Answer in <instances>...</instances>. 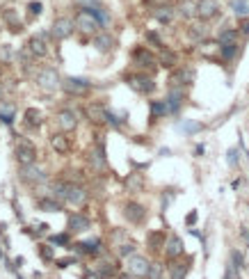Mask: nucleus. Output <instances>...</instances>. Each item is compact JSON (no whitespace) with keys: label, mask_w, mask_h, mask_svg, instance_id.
I'll use <instances>...</instances> for the list:
<instances>
[{"label":"nucleus","mask_w":249,"mask_h":279,"mask_svg":"<svg viewBox=\"0 0 249 279\" xmlns=\"http://www.w3.org/2000/svg\"><path fill=\"white\" fill-rule=\"evenodd\" d=\"M229 163H231V167H235V163H238V151L235 149L229 151Z\"/></svg>","instance_id":"obj_46"},{"label":"nucleus","mask_w":249,"mask_h":279,"mask_svg":"<svg viewBox=\"0 0 249 279\" xmlns=\"http://www.w3.org/2000/svg\"><path fill=\"white\" fill-rule=\"evenodd\" d=\"M219 55L224 57V60H235L238 57V44H229V46H222Z\"/></svg>","instance_id":"obj_33"},{"label":"nucleus","mask_w":249,"mask_h":279,"mask_svg":"<svg viewBox=\"0 0 249 279\" xmlns=\"http://www.w3.org/2000/svg\"><path fill=\"white\" fill-rule=\"evenodd\" d=\"M19 174H21V179H23L28 185H46V183H48V172H46L44 167H39L37 163L21 165Z\"/></svg>","instance_id":"obj_1"},{"label":"nucleus","mask_w":249,"mask_h":279,"mask_svg":"<svg viewBox=\"0 0 249 279\" xmlns=\"http://www.w3.org/2000/svg\"><path fill=\"white\" fill-rule=\"evenodd\" d=\"M94 16H96V19H99L101 28H108V25L112 23V16L108 14V10H105V7H101V10H96V12H94Z\"/></svg>","instance_id":"obj_34"},{"label":"nucleus","mask_w":249,"mask_h":279,"mask_svg":"<svg viewBox=\"0 0 249 279\" xmlns=\"http://www.w3.org/2000/svg\"><path fill=\"white\" fill-rule=\"evenodd\" d=\"M201 128H204V124H201V121L185 119V121H181V124H179V133H183V135H195V133H199Z\"/></svg>","instance_id":"obj_23"},{"label":"nucleus","mask_w":249,"mask_h":279,"mask_svg":"<svg viewBox=\"0 0 249 279\" xmlns=\"http://www.w3.org/2000/svg\"><path fill=\"white\" fill-rule=\"evenodd\" d=\"M174 16H176V12H174V7H170V5H160L153 10V19L160 21V23H172Z\"/></svg>","instance_id":"obj_22"},{"label":"nucleus","mask_w":249,"mask_h":279,"mask_svg":"<svg viewBox=\"0 0 249 279\" xmlns=\"http://www.w3.org/2000/svg\"><path fill=\"white\" fill-rule=\"evenodd\" d=\"M28 50H30V55H35V57H46V55H48V41H46V37L32 35L30 39H28Z\"/></svg>","instance_id":"obj_15"},{"label":"nucleus","mask_w":249,"mask_h":279,"mask_svg":"<svg viewBox=\"0 0 249 279\" xmlns=\"http://www.w3.org/2000/svg\"><path fill=\"white\" fill-rule=\"evenodd\" d=\"M64 201L66 204H73V206L87 204V190L75 185V183H69V190H66V194H64Z\"/></svg>","instance_id":"obj_14"},{"label":"nucleus","mask_w":249,"mask_h":279,"mask_svg":"<svg viewBox=\"0 0 249 279\" xmlns=\"http://www.w3.org/2000/svg\"><path fill=\"white\" fill-rule=\"evenodd\" d=\"M164 240H167V238H164V236L160 234V231H153V234L149 236V245H151L153 249H155V247H160V245H162Z\"/></svg>","instance_id":"obj_37"},{"label":"nucleus","mask_w":249,"mask_h":279,"mask_svg":"<svg viewBox=\"0 0 249 279\" xmlns=\"http://www.w3.org/2000/svg\"><path fill=\"white\" fill-rule=\"evenodd\" d=\"M14 115H16V108L12 103H3V105H0V119L5 121V124H12Z\"/></svg>","instance_id":"obj_29"},{"label":"nucleus","mask_w":249,"mask_h":279,"mask_svg":"<svg viewBox=\"0 0 249 279\" xmlns=\"http://www.w3.org/2000/svg\"><path fill=\"white\" fill-rule=\"evenodd\" d=\"M25 124L32 126V128H39L41 126V112L37 108H28L25 110Z\"/></svg>","instance_id":"obj_26"},{"label":"nucleus","mask_w":249,"mask_h":279,"mask_svg":"<svg viewBox=\"0 0 249 279\" xmlns=\"http://www.w3.org/2000/svg\"><path fill=\"white\" fill-rule=\"evenodd\" d=\"M185 222H188V227H190V225H195V222H197V213H195V211L188 215V220H185Z\"/></svg>","instance_id":"obj_47"},{"label":"nucleus","mask_w":249,"mask_h":279,"mask_svg":"<svg viewBox=\"0 0 249 279\" xmlns=\"http://www.w3.org/2000/svg\"><path fill=\"white\" fill-rule=\"evenodd\" d=\"M188 274V265L185 263H172L170 265V279H185Z\"/></svg>","instance_id":"obj_30"},{"label":"nucleus","mask_w":249,"mask_h":279,"mask_svg":"<svg viewBox=\"0 0 249 279\" xmlns=\"http://www.w3.org/2000/svg\"><path fill=\"white\" fill-rule=\"evenodd\" d=\"M240 32L238 30H224V32H219L217 37V44L219 46H229V44H235V39H238Z\"/></svg>","instance_id":"obj_27"},{"label":"nucleus","mask_w":249,"mask_h":279,"mask_svg":"<svg viewBox=\"0 0 249 279\" xmlns=\"http://www.w3.org/2000/svg\"><path fill=\"white\" fill-rule=\"evenodd\" d=\"M164 101H167V105H170L172 115H176V112L181 110V105H183V101H185V92L181 90V87H174V90L167 94V99H164Z\"/></svg>","instance_id":"obj_18"},{"label":"nucleus","mask_w":249,"mask_h":279,"mask_svg":"<svg viewBox=\"0 0 249 279\" xmlns=\"http://www.w3.org/2000/svg\"><path fill=\"white\" fill-rule=\"evenodd\" d=\"M50 243H53V245H69V234H55V236H50Z\"/></svg>","instance_id":"obj_40"},{"label":"nucleus","mask_w":249,"mask_h":279,"mask_svg":"<svg viewBox=\"0 0 249 279\" xmlns=\"http://www.w3.org/2000/svg\"><path fill=\"white\" fill-rule=\"evenodd\" d=\"M174 62H176L174 53H164V55H162V64H164V66H174Z\"/></svg>","instance_id":"obj_42"},{"label":"nucleus","mask_w":249,"mask_h":279,"mask_svg":"<svg viewBox=\"0 0 249 279\" xmlns=\"http://www.w3.org/2000/svg\"><path fill=\"white\" fill-rule=\"evenodd\" d=\"M162 277V265L160 263H153L149 270V274H146V279H160Z\"/></svg>","instance_id":"obj_39"},{"label":"nucleus","mask_w":249,"mask_h":279,"mask_svg":"<svg viewBox=\"0 0 249 279\" xmlns=\"http://www.w3.org/2000/svg\"><path fill=\"white\" fill-rule=\"evenodd\" d=\"M133 62L140 69H155V55L149 48H142V46L133 48Z\"/></svg>","instance_id":"obj_10"},{"label":"nucleus","mask_w":249,"mask_h":279,"mask_svg":"<svg viewBox=\"0 0 249 279\" xmlns=\"http://www.w3.org/2000/svg\"><path fill=\"white\" fill-rule=\"evenodd\" d=\"M75 5L80 7V10H87V12H96L101 10V0H75Z\"/></svg>","instance_id":"obj_32"},{"label":"nucleus","mask_w":249,"mask_h":279,"mask_svg":"<svg viewBox=\"0 0 249 279\" xmlns=\"http://www.w3.org/2000/svg\"><path fill=\"white\" fill-rule=\"evenodd\" d=\"M90 227H92V222H90L87 215L75 213V215H71V218H69V231H71V234H82V231H87Z\"/></svg>","instance_id":"obj_17"},{"label":"nucleus","mask_w":249,"mask_h":279,"mask_svg":"<svg viewBox=\"0 0 249 279\" xmlns=\"http://www.w3.org/2000/svg\"><path fill=\"white\" fill-rule=\"evenodd\" d=\"M231 5H233V10L238 12L240 16H249V5L244 0H231Z\"/></svg>","instance_id":"obj_35"},{"label":"nucleus","mask_w":249,"mask_h":279,"mask_svg":"<svg viewBox=\"0 0 249 279\" xmlns=\"http://www.w3.org/2000/svg\"><path fill=\"white\" fill-rule=\"evenodd\" d=\"M99 28H101V23L94 16V12H87V10L78 12V16H75V30H80L82 35H96Z\"/></svg>","instance_id":"obj_2"},{"label":"nucleus","mask_w":249,"mask_h":279,"mask_svg":"<svg viewBox=\"0 0 249 279\" xmlns=\"http://www.w3.org/2000/svg\"><path fill=\"white\" fill-rule=\"evenodd\" d=\"M37 208L39 211H48V213H57V211H62V204L57 201V197H53V199H39L37 201Z\"/></svg>","instance_id":"obj_24"},{"label":"nucleus","mask_w":249,"mask_h":279,"mask_svg":"<svg viewBox=\"0 0 249 279\" xmlns=\"http://www.w3.org/2000/svg\"><path fill=\"white\" fill-rule=\"evenodd\" d=\"M57 126L62 128V133H71L78 128V115L71 108H64L57 112Z\"/></svg>","instance_id":"obj_11"},{"label":"nucleus","mask_w":249,"mask_h":279,"mask_svg":"<svg viewBox=\"0 0 249 279\" xmlns=\"http://www.w3.org/2000/svg\"><path fill=\"white\" fill-rule=\"evenodd\" d=\"M0 76H3V64H0Z\"/></svg>","instance_id":"obj_49"},{"label":"nucleus","mask_w":249,"mask_h":279,"mask_svg":"<svg viewBox=\"0 0 249 279\" xmlns=\"http://www.w3.org/2000/svg\"><path fill=\"white\" fill-rule=\"evenodd\" d=\"M151 115L153 117L170 115V105H167V101H153V103H151Z\"/></svg>","instance_id":"obj_28"},{"label":"nucleus","mask_w":249,"mask_h":279,"mask_svg":"<svg viewBox=\"0 0 249 279\" xmlns=\"http://www.w3.org/2000/svg\"><path fill=\"white\" fill-rule=\"evenodd\" d=\"M126 83H128L137 94H151V92H155V83H153V78H149V76H142V74L128 76Z\"/></svg>","instance_id":"obj_7"},{"label":"nucleus","mask_w":249,"mask_h":279,"mask_svg":"<svg viewBox=\"0 0 249 279\" xmlns=\"http://www.w3.org/2000/svg\"><path fill=\"white\" fill-rule=\"evenodd\" d=\"M73 30H75V21L69 19V16H60V19H55L53 28H50V37L62 41V39H69L73 35Z\"/></svg>","instance_id":"obj_4"},{"label":"nucleus","mask_w":249,"mask_h":279,"mask_svg":"<svg viewBox=\"0 0 249 279\" xmlns=\"http://www.w3.org/2000/svg\"><path fill=\"white\" fill-rule=\"evenodd\" d=\"M195 80V71L192 69H181V71H176L174 76L170 78V83L172 85H176V87H185V85H190Z\"/></svg>","instance_id":"obj_19"},{"label":"nucleus","mask_w":249,"mask_h":279,"mask_svg":"<svg viewBox=\"0 0 249 279\" xmlns=\"http://www.w3.org/2000/svg\"><path fill=\"white\" fill-rule=\"evenodd\" d=\"M179 12H181V16H185V19H195V16H197V5L185 0V3H181Z\"/></svg>","instance_id":"obj_31"},{"label":"nucleus","mask_w":249,"mask_h":279,"mask_svg":"<svg viewBox=\"0 0 249 279\" xmlns=\"http://www.w3.org/2000/svg\"><path fill=\"white\" fill-rule=\"evenodd\" d=\"M231 261H233V263L242 270V254H240V252H233V254H231Z\"/></svg>","instance_id":"obj_44"},{"label":"nucleus","mask_w":249,"mask_h":279,"mask_svg":"<svg viewBox=\"0 0 249 279\" xmlns=\"http://www.w3.org/2000/svg\"><path fill=\"white\" fill-rule=\"evenodd\" d=\"M41 10H44V5H41L39 0H32L30 5H28V12H30L32 16H35V14H41Z\"/></svg>","instance_id":"obj_41"},{"label":"nucleus","mask_w":249,"mask_h":279,"mask_svg":"<svg viewBox=\"0 0 249 279\" xmlns=\"http://www.w3.org/2000/svg\"><path fill=\"white\" fill-rule=\"evenodd\" d=\"M149 270H151L149 259H144V256H140V254L128 256V272L133 274V277H146Z\"/></svg>","instance_id":"obj_9"},{"label":"nucleus","mask_w":249,"mask_h":279,"mask_svg":"<svg viewBox=\"0 0 249 279\" xmlns=\"http://www.w3.org/2000/svg\"><path fill=\"white\" fill-rule=\"evenodd\" d=\"M164 249H167V256H170V259H179L185 252L183 240H181L179 236H170V238L164 240Z\"/></svg>","instance_id":"obj_16"},{"label":"nucleus","mask_w":249,"mask_h":279,"mask_svg":"<svg viewBox=\"0 0 249 279\" xmlns=\"http://www.w3.org/2000/svg\"><path fill=\"white\" fill-rule=\"evenodd\" d=\"M14 154H16V160H19L21 165H32L37 163V149L35 145H32L30 140H16V147H14Z\"/></svg>","instance_id":"obj_3"},{"label":"nucleus","mask_w":249,"mask_h":279,"mask_svg":"<svg viewBox=\"0 0 249 279\" xmlns=\"http://www.w3.org/2000/svg\"><path fill=\"white\" fill-rule=\"evenodd\" d=\"M146 39H149L153 46H158V48H162V41L158 39V35H155V32H146Z\"/></svg>","instance_id":"obj_43"},{"label":"nucleus","mask_w":249,"mask_h":279,"mask_svg":"<svg viewBox=\"0 0 249 279\" xmlns=\"http://www.w3.org/2000/svg\"><path fill=\"white\" fill-rule=\"evenodd\" d=\"M94 46L99 50H110L115 46V39H112V35H108V32H101V35L94 37Z\"/></svg>","instance_id":"obj_25"},{"label":"nucleus","mask_w":249,"mask_h":279,"mask_svg":"<svg viewBox=\"0 0 249 279\" xmlns=\"http://www.w3.org/2000/svg\"><path fill=\"white\" fill-rule=\"evenodd\" d=\"M85 112H87V117H90L94 124H105V121H108V110H103L99 103L87 105Z\"/></svg>","instance_id":"obj_20"},{"label":"nucleus","mask_w":249,"mask_h":279,"mask_svg":"<svg viewBox=\"0 0 249 279\" xmlns=\"http://www.w3.org/2000/svg\"><path fill=\"white\" fill-rule=\"evenodd\" d=\"M217 14H219L217 0H199V3H197V16H199L201 21H210Z\"/></svg>","instance_id":"obj_13"},{"label":"nucleus","mask_w":249,"mask_h":279,"mask_svg":"<svg viewBox=\"0 0 249 279\" xmlns=\"http://www.w3.org/2000/svg\"><path fill=\"white\" fill-rule=\"evenodd\" d=\"M92 83L85 78H64L62 80V92H66L69 96H85L90 94Z\"/></svg>","instance_id":"obj_5"},{"label":"nucleus","mask_w":249,"mask_h":279,"mask_svg":"<svg viewBox=\"0 0 249 279\" xmlns=\"http://www.w3.org/2000/svg\"><path fill=\"white\" fill-rule=\"evenodd\" d=\"M5 99V87H3V83H0V101Z\"/></svg>","instance_id":"obj_48"},{"label":"nucleus","mask_w":249,"mask_h":279,"mask_svg":"<svg viewBox=\"0 0 249 279\" xmlns=\"http://www.w3.org/2000/svg\"><path fill=\"white\" fill-rule=\"evenodd\" d=\"M37 83H39V87H41V90H46V92H55V90H57V85H62L60 74H57V69H53V66L41 69L39 74H37Z\"/></svg>","instance_id":"obj_6"},{"label":"nucleus","mask_w":249,"mask_h":279,"mask_svg":"<svg viewBox=\"0 0 249 279\" xmlns=\"http://www.w3.org/2000/svg\"><path fill=\"white\" fill-rule=\"evenodd\" d=\"M87 163H90V167L94 172H105L108 170V160H105V151L101 145L92 147V151L87 154Z\"/></svg>","instance_id":"obj_12"},{"label":"nucleus","mask_w":249,"mask_h":279,"mask_svg":"<svg viewBox=\"0 0 249 279\" xmlns=\"http://www.w3.org/2000/svg\"><path fill=\"white\" fill-rule=\"evenodd\" d=\"M50 147H53V151H57V154H69L71 151V142L64 133L53 135V137H50Z\"/></svg>","instance_id":"obj_21"},{"label":"nucleus","mask_w":249,"mask_h":279,"mask_svg":"<svg viewBox=\"0 0 249 279\" xmlns=\"http://www.w3.org/2000/svg\"><path fill=\"white\" fill-rule=\"evenodd\" d=\"M190 35H192V39H195V41H201V39H204V35H206L204 23H201V25H192V28H190Z\"/></svg>","instance_id":"obj_36"},{"label":"nucleus","mask_w":249,"mask_h":279,"mask_svg":"<svg viewBox=\"0 0 249 279\" xmlns=\"http://www.w3.org/2000/svg\"><path fill=\"white\" fill-rule=\"evenodd\" d=\"M124 218L133 225H142L146 218V208L140 204V201H126L124 206Z\"/></svg>","instance_id":"obj_8"},{"label":"nucleus","mask_w":249,"mask_h":279,"mask_svg":"<svg viewBox=\"0 0 249 279\" xmlns=\"http://www.w3.org/2000/svg\"><path fill=\"white\" fill-rule=\"evenodd\" d=\"M240 35H249V19H242L240 21Z\"/></svg>","instance_id":"obj_45"},{"label":"nucleus","mask_w":249,"mask_h":279,"mask_svg":"<svg viewBox=\"0 0 249 279\" xmlns=\"http://www.w3.org/2000/svg\"><path fill=\"white\" fill-rule=\"evenodd\" d=\"M99 274H101V279H110V277H115V268L110 263H103L99 268Z\"/></svg>","instance_id":"obj_38"}]
</instances>
